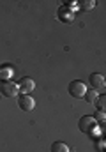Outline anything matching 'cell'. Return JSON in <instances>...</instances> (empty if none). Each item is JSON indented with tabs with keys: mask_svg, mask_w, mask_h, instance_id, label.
Returning <instances> with one entry per match:
<instances>
[{
	"mask_svg": "<svg viewBox=\"0 0 106 152\" xmlns=\"http://www.w3.org/2000/svg\"><path fill=\"white\" fill-rule=\"evenodd\" d=\"M78 127H80L81 133L90 134V133H94V131L97 129V122H96V118H94L92 115H83V117L80 118V122H78Z\"/></svg>",
	"mask_w": 106,
	"mask_h": 152,
	"instance_id": "obj_1",
	"label": "cell"
},
{
	"mask_svg": "<svg viewBox=\"0 0 106 152\" xmlns=\"http://www.w3.org/2000/svg\"><path fill=\"white\" fill-rule=\"evenodd\" d=\"M85 92H87V85H85L83 81L74 80V81L69 83V94L72 96V97H83Z\"/></svg>",
	"mask_w": 106,
	"mask_h": 152,
	"instance_id": "obj_2",
	"label": "cell"
},
{
	"mask_svg": "<svg viewBox=\"0 0 106 152\" xmlns=\"http://www.w3.org/2000/svg\"><path fill=\"white\" fill-rule=\"evenodd\" d=\"M18 106H20V110H23V112H32L35 108L34 97L29 96V94H21V96L18 97Z\"/></svg>",
	"mask_w": 106,
	"mask_h": 152,
	"instance_id": "obj_3",
	"label": "cell"
},
{
	"mask_svg": "<svg viewBox=\"0 0 106 152\" xmlns=\"http://www.w3.org/2000/svg\"><path fill=\"white\" fill-rule=\"evenodd\" d=\"M2 94L5 96V97H16L18 96V92H20V88H18V83H14V81H11V80H7V81H2Z\"/></svg>",
	"mask_w": 106,
	"mask_h": 152,
	"instance_id": "obj_4",
	"label": "cell"
},
{
	"mask_svg": "<svg viewBox=\"0 0 106 152\" xmlns=\"http://www.w3.org/2000/svg\"><path fill=\"white\" fill-rule=\"evenodd\" d=\"M18 88H20V92H21V94H30V92L35 88V81L32 80V78L25 76V78H21V80H20Z\"/></svg>",
	"mask_w": 106,
	"mask_h": 152,
	"instance_id": "obj_5",
	"label": "cell"
},
{
	"mask_svg": "<svg viewBox=\"0 0 106 152\" xmlns=\"http://www.w3.org/2000/svg\"><path fill=\"white\" fill-rule=\"evenodd\" d=\"M74 14H76V11L66 7V5H62V7L58 9V18H60L64 23H71V21L74 20Z\"/></svg>",
	"mask_w": 106,
	"mask_h": 152,
	"instance_id": "obj_6",
	"label": "cell"
},
{
	"mask_svg": "<svg viewBox=\"0 0 106 152\" xmlns=\"http://www.w3.org/2000/svg\"><path fill=\"white\" fill-rule=\"evenodd\" d=\"M88 81H90V85H92L94 90L105 88V75H101V73H94V75H90Z\"/></svg>",
	"mask_w": 106,
	"mask_h": 152,
	"instance_id": "obj_7",
	"label": "cell"
},
{
	"mask_svg": "<svg viewBox=\"0 0 106 152\" xmlns=\"http://www.w3.org/2000/svg\"><path fill=\"white\" fill-rule=\"evenodd\" d=\"M51 152H71V149H69V145L64 143V142H55L51 145Z\"/></svg>",
	"mask_w": 106,
	"mask_h": 152,
	"instance_id": "obj_8",
	"label": "cell"
},
{
	"mask_svg": "<svg viewBox=\"0 0 106 152\" xmlns=\"http://www.w3.org/2000/svg\"><path fill=\"white\" fill-rule=\"evenodd\" d=\"M11 76H12V67H11V66H4V67H0V80H2V81L11 80Z\"/></svg>",
	"mask_w": 106,
	"mask_h": 152,
	"instance_id": "obj_9",
	"label": "cell"
},
{
	"mask_svg": "<svg viewBox=\"0 0 106 152\" xmlns=\"http://www.w3.org/2000/svg\"><path fill=\"white\" fill-rule=\"evenodd\" d=\"M94 5H96L94 0H81V2H78L80 11H90V9H94Z\"/></svg>",
	"mask_w": 106,
	"mask_h": 152,
	"instance_id": "obj_10",
	"label": "cell"
},
{
	"mask_svg": "<svg viewBox=\"0 0 106 152\" xmlns=\"http://www.w3.org/2000/svg\"><path fill=\"white\" fill-rule=\"evenodd\" d=\"M97 96H99V92H97V90H94V88H90V90H87V92H85L83 99H85L87 103H94V101L97 99Z\"/></svg>",
	"mask_w": 106,
	"mask_h": 152,
	"instance_id": "obj_11",
	"label": "cell"
},
{
	"mask_svg": "<svg viewBox=\"0 0 106 152\" xmlns=\"http://www.w3.org/2000/svg\"><path fill=\"white\" fill-rule=\"evenodd\" d=\"M96 103V108L99 112H105V104H106V96H97V99L94 101Z\"/></svg>",
	"mask_w": 106,
	"mask_h": 152,
	"instance_id": "obj_12",
	"label": "cell"
},
{
	"mask_svg": "<svg viewBox=\"0 0 106 152\" xmlns=\"http://www.w3.org/2000/svg\"><path fill=\"white\" fill-rule=\"evenodd\" d=\"M92 117L96 118V122H97V124H105V118H106L105 112H99V110H97V112H96V115H92Z\"/></svg>",
	"mask_w": 106,
	"mask_h": 152,
	"instance_id": "obj_13",
	"label": "cell"
},
{
	"mask_svg": "<svg viewBox=\"0 0 106 152\" xmlns=\"http://www.w3.org/2000/svg\"><path fill=\"white\" fill-rule=\"evenodd\" d=\"M105 147H106V145H105V140H99V142H97V151L103 152V151H105Z\"/></svg>",
	"mask_w": 106,
	"mask_h": 152,
	"instance_id": "obj_14",
	"label": "cell"
}]
</instances>
